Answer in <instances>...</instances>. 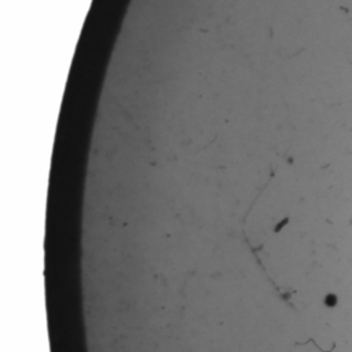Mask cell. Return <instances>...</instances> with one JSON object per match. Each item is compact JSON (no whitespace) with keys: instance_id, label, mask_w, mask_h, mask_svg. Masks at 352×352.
<instances>
[{"instance_id":"obj_1","label":"cell","mask_w":352,"mask_h":352,"mask_svg":"<svg viewBox=\"0 0 352 352\" xmlns=\"http://www.w3.org/2000/svg\"><path fill=\"white\" fill-rule=\"evenodd\" d=\"M336 304H337V297H336V296L330 294V296H327V297H326V305L333 307V305H336Z\"/></svg>"}]
</instances>
